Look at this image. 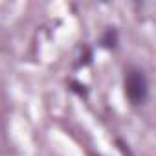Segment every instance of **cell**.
Listing matches in <instances>:
<instances>
[{"label":"cell","mask_w":156,"mask_h":156,"mask_svg":"<svg viewBox=\"0 0 156 156\" xmlns=\"http://www.w3.org/2000/svg\"><path fill=\"white\" fill-rule=\"evenodd\" d=\"M149 85L145 79V73L141 70H129L125 75V94L132 105H140L147 99Z\"/></svg>","instance_id":"1"}]
</instances>
